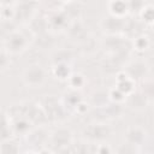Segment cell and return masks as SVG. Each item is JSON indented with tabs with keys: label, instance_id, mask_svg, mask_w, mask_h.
I'll list each match as a JSON object with an SVG mask.
<instances>
[{
	"label": "cell",
	"instance_id": "ac0fdd59",
	"mask_svg": "<svg viewBox=\"0 0 154 154\" xmlns=\"http://www.w3.org/2000/svg\"><path fill=\"white\" fill-rule=\"evenodd\" d=\"M108 99H109V102L120 105V103L125 102L126 95H125L122 90H119L117 87H113V88H111V89L108 90Z\"/></svg>",
	"mask_w": 154,
	"mask_h": 154
},
{
	"label": "cell",
	"instance_id": "30bf717a",
	"mask_svg": "<svg viewBox=\"0 0 154 154\" xmlns=\"http://www.w3.org/2000/svg\"><path fill=\"white\" fill-rule=\"evenodd\" d=\"M52 73L54 75V77H57L60 81H66L69 79V77L72 75L71 72V67L69 63H59V64H53L52 67Z\"/></svg>",
	"mask_w": 154,
	"mask_h": 154
},
{
	"label": "cell",
	"instance_id": "5b68a950",
	"mask_svg": "<svg viewBox=\"0 0 154 154\" xmlns=\"http://www.w3.org/2000/svg\"><path fill=\"white\" fill-rule=\"evenodd\" d=\"M100 25L109 35H116L117 32L125 29V20H124V18H118V17L108 14L107 17H103L101 19Z\"/></svg>",
	"mask_w": 154,
	"mask_h": 154
},
{
	"label": "cell",
	"instance_id": "603a6c76",
	"mask_svg": "<svg viewBox=\"0 0 154 154\" xmlns=\"http://www.w3.org/2000/svg\"><path fill=\"white\" fill-rule=\"evenodd\" d=\"M37 154H53L49 149H47V148H41L38 152H37Z\"/></svg>",
	"mask_w": 154,
	"mask_h": 154
},
{
	"label": "cell",
	"instance_id": "9c48e42d",
	"mask_svg": "<svg viewBox=\"0 0 154 154\" xmlns=\"http://www.w3.org/2000/svg\"><path fill=\"white\" fill-rule=\"evenodd\" d=\"M107 8H108V13L111 16H114L118 18H124L130 12L128 2L118 1V0H113V1L107 2Z\"/></svg>",
	"mask_w": 154,
	"mask_h": 154
},
{
	"label": "cell",
	"instance_id": "9a60e30c",
	"mask_svg": "<svg viewBox=\"0 0 154 154\" xmlns=\"http://www.w3.org/2000/svg\"><path fill=\"white\" fill-rule=\"evenodd\" d=\"M140 17L142 18L143 22L153 25L154 24V5L146 4L143 8L140 11Z\"/></svg>",
	"mask_w": 154,
	"mask_h": 154
},
{
	"label": "cell",
	"instance_id": "ffe728a7",
	"mask_svg": "<svg viewBox=\"0 0 154 154\" xmlns=\"http://www.w3.org/2000/svg\"><path fill=\"white\" fill-rule=\"evenodd\" d=\"M1 71H4L5 69H7V66H10V53L2 47L1 49Z\"/></svg>",
	"mask_w": 154,
	"mask_h": 154
},
{
	"label": "cell",
	"instance_id": "4fadbf2b",
	"mask_svg": "<svg viewBox=\"0 0 154 154\" xmlns=\"http://www.w3.org/2000/svg\"><path fill=\"white\" fill-rule=\"evenodd\" d=\"M87 79L85 77L79 73V72H72V75L69 77L67 79V84L70 87V89H73V90H79L84 87Z\"/></svg>",
	"mask_w": 154,
	"mask_h": 154
},
{
	"label": "cell",
	"instance_id": "277c9868",
	"mask_svg": "<svg viewBox=\"0 0 154 154\" xmlns=\"http://www.w3.org/2000/svg\"><path fill=\"white\" fill-rule=\"evenodd\" d=\"M111 134V129L108 125L106 124H89L88 128H85L83 130V136L87 140L90 141H99V140H103L106 137H108Z\"/></svg>",
	"mask_w": 154,
	"mask_h": 154
},
{
	"label": "cell",
	"instance_id": "ba28073f",
	"mask_svg": "<svg viewBox=\"0 0 154 154\" xmlns=\"http://www.w3.org/2000/svg\"><path fill=\"white\" fill-rule=\"evenodd\" d=\"M147 137V134H146V130L141 126H130L126 132H125V141L132 143V144H136V146H141L144 140Z\"/></svg>",
	"mask_w": 154,
	"mask_h": 154
},
{
	"label": "cell",
	"instance_id": "52a82bcc",
	"mask_svg": "<svg viewBox=\"0 0 154 154\" xmlns=\"http://www.w3.org/2000/svg\"><path fill=\"white\" fill-rule=\"evenodd\" d=\"M125 102L128 103V106L132 109H143L147 107L149 100L147 99V96L141 91V90H135L132 94L126 96Z\"/></svg>",
	"mask_w": 154,
	"mask_h": 154
},
{
	"label": "cell",
	"instance_id": "cb8c5ba5",
	"mask_svg": "<svg viewBox=\"0 0 154 154\" xmlns=\"http://www.w3.org/2000/svg\"><path fill=\"white\" fill-rule=\"evenodd\" d=\"M23 154H37L36 152H32V150H28V152H25V153H23Z\"/></svg>",
	"mask_w": 154,
	"mask_h": 154
},
{
	"label": "cell",
	"instance_id": "e0dca14e",
	"mask_svg": "<svg viewBox=\"0 0 154 154\" xmlns=\"http://www.w3.org/2000/svg\"><path fill=\"white\" fill-rule=\"evenodd\" d=\"M138 153H140V147L138 146L132 144L128 141H124L117 148L116 154H138Z\"/></svg>",
	"mask_w": 154,
	"mask_h": 154
},
{
	"label": "cell",
	"instance_id": "7c38bea8",
	"mask_svg": "<svg viewBox=\"0 0 154 154\" xmlns=\"http://www.w3.org/2000/svg\"><path fill=\"white\" fill-rule=\"evenodd\" d=\"M19 143L14 138H10L6 141H1L0 154H18L19 153Z\"/></svg>",
	"mask_w": 154,
	"mask_h": 154
},
{
	"label": "cell",
	"instance_id": "5bb4252c",
	"mask_svg": "<svg viewBox=\"0 0 154 154\" xmlns=\"http://www.w3.org/2000/svg\"><path fill=\"white\" fill-rule=\"evenodd\" d=\"M116 87H117L119 90H122V91L128 96V95L132 94V93L136 90V82H135L134 79H131L130 77H128L126 79L116 83Z\"/></svg>",
	"mask_w": 154,
	"mask_h": 154
},
{
	"label": "cell",
	"instance_id": "7402d4cb",
	"mask_svg": "<svg viewBox=\"0 0 154 154\" xmlns=\"http://www.w3.org/2000/svg\"><path fill=\"white\" fill-rule=\"evenodd\" d=\"M88 103L87 102H84V101H81L79 103H77V106L75 107V109H76V112L78 113V114H84L87 111H88Z\"/></svg>",
	"mask_w": 154,
	"mask_h": 154
},
{
	"label": "cell",
	"instance_id": "2e32d148",
	"mask_svg": "<svg viewBox=\"0 0 154 154\" xmlns=\"http://www.w3.org/2000/svg\"><path fill=\"white\" fill-rule=\"evenodd\" d=\"M149 37L147 35H140L134 40V49L138 53L146 52L149 47Z\"/></svg>",
	"mask_w": 154,
	"mask_h": 154
},
{
	"label": "cell",
	"instance_id": "6da1fadb",
	"mask_svg": "<svg viewBox=\"0 0 154 154\" xmlns=\"http://www.w3.org/2000/svg\"><path fill=\"white\" fill-rule=\"evenodd\" d=\"M28 46V38L19 30H12L7 34L6 38H4V48L10 54L22 53Z\"/></svg>",
	"mask_w": 154,
	"mask_h": 154
},
{
	"label": "cell",
	"instance_id": "7a4b0ae2",
	"mask_svg": "<svg viewBox=\"0 0 154 154\" xmlns=\"http://www.w3.org/2000/svg\"><path fill=\"white\" fill-rule=\"evenodd\" d=\"M46 81V71L41 65L34 64L28 66L23 72V82L30 88L41 87Z\"/></svg>",
	"mask_w": 154,
	"mask_h": 154
},
{
	"label": "cell",
	"instance_id": "44dd1931",
	"mask_svg": "<svg viewBox=\"0 0 154 154\" xmlns=\"http://www.w3.org/2000/svg\"><path fill=\"white\" fill-rule=\"evenodd\" d=\"M96 154H113L112 148L107 143H100L96 148Z\"/></svg>",
	"mask_w": 154,
	"mask_h": 154
},
{
	"label": "cell",
	"instance_id": "d4e9b609",
	"mask_svg": "<svg viewBox=\"0 0 154 154\" xmlns=\"http://www.w3.org/2000/svg\"><path fill=\"white\" fill-rule=\"evenodd\" d=\"M138 154H149V153H138Z\"/></svg>",
	"mask_w": 154,
	"mask_h": 154
},
{
	"label": "cell",
	"instance_id": "d6986e66",
	"mask_svg": "<svg viewBox=\"0 0 154 154\" xmlns=\"http://www.w3.org/2000/svg\"><path fill=\"white\" fill-rule=\"evenodd\" d=\"M148 100L154 99V81H149V79H143L142 82V87L140 89Z\"/></svg>",
	"mask_w": 154,
	"mask_h": 154
},
{
	"label": "cell",
	"instance_id": "3957f363",
	"mask_svg": "<svg viewBox=\"0 0 154 154\" xmlns=\"http://www.w3.org/2000/svg\"><path fill=\"white\" fill-rule=\"evenodd\" d=\"M148 65L146 61L143 60H134L131 63H129L126 65V67L123 70L131 79H134L135 82L140 81V79H144L147 73H148Z\"/></svg>",
	"mask_w": 154,
	"mask_h": 154
},
{
	"label": "cell",
	"instance_id": "8fae6325",
	"mask_svg": "<svg viewBox=\"0 0 154 154\" xmlns=\"http://www.w3.org/2000/svg\"><path fill=\"white\" fill-rule=\"evenodd\" d=\"M12 135H14V132H13V128L11 123V117L7 113H4L2 114V128H1V141L13 138Z\"/></svg>",
	"mask_w": 154,
	"mask_h": 154
},
{
	"label": "cell",
	"instance_id": "8992f818",
	"mask_svg": "<svg viewBox=\"0 0 154 154\" xmlns=\"http://www.w3.org/2000/svg\"><path fill=\"white\" fill-rule=\"evenodd\" d=\"M51 141L55 147L60 149H65L72 142V134L69 129L59 128L51 134Z\"/></svg>",
	"mask_w": 154,
	"mask_h": 154
}]
</instances>
